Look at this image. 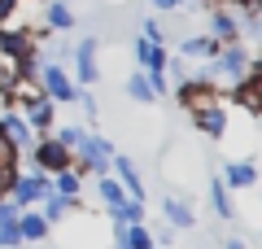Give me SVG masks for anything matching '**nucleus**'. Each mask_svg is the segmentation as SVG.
<instances>
[{"mask_svg":"<svg viewBox=\"0 0 262 249\" xmlns=\"http://www.w3.org/2000/svg\"><path fill=\"white\" fill-rule=\"evenodd\" d=\"M114 153H118V144H114L110 136H101V131H88L83 136V144L75 149V166L83 171V175H110V162H114Z\"/></svg>","mask_w":262,"mask_h":249,"instance_id":"f257e3e1","label":"nucleus"},{"mask_svg":"<svg viewBox=\"0 0 262 249\" xmlns=\"http://www.w3.org/2000/svg\"><path fill=\"white\" fill-rule=\"evenodd\" d=\"M70 66H75L70 79H75L83 92H92L96 83H101V39H96V35H83L75 48H70Z\"/></svg>","mask_w":262,"mask_h":249,"instance_id":"f03ea898","label":"nucleus"},{"mask_svg":"<svg viewBox=\"0 0 262 249\" xmlns=\"http://www.w3.org/2000/svg\"><path fill=\"white\" fill-rule=\"evenodd\" d=\"M35 88H39V92H44L53 105H79V92H83V88L70 79V70H66V66H53V61L39 66Z\"/></svg>","mask_w":262,"mask_h":249,"instance_id":"7ed1b4c3","label":"nucleus"},{"mask_svg":"<svg viewBox=\"0 0 262 249\" xmlns=\"http://www.w3.org/2000/svg\"><path fill=\"white\" fill-rule=\"evenodd\" d=\"M48 193H53V175H44L35 166H22V175L13 179V188H9V201L18 205V210H35Z\"/></svg>","mask_w":262,"mask_h":249,"instance_id":"20e7f679","label":"nucleus"},{"mask_svg":"<svg viewBox=\"0 0 262 249\" xmlns=\"http://www.w3.org/2000/svg\"><path fill=\"white\" fill-rule=\"evenodd\" d=\"M22 157H27V166H35V171H44V175H57V171H66V166H75V157L66 153L53 136H35V144H31Z\"/></svg>","mask_w":262,"mask_h":249,"instance_id":"39448f33","label":"nucleus"},{"mask_svg":"<svg viewBox=\"0 0 262 249\" xmlns=\"http://www.w3.org/2000/svg\"><path fill=\"white\" fill-rule=\"evenodd\" d=\"M188 118H192V127L201 131V136L214 140V144H223V140H227V127H232V118H227L223 96H214V101H206V105H196Z\"/></svg>","mask_w":262,"mask_h":249,"instance_id":"423d86ee","label":"nucleus"},{"mask_svg":"<svg viewBox=\"0 0 262 249\" xmlns=\"http://www.w3.org/2000/svg\"><path fill=\"white\" fill-rule=\"evenodd\" d=\"M18 110H22V118H27V127L35 131V136H48V131L57 127V105L48 101L44 92L22 96V101H18Z\"/></svg>","mask_w":262,"mask_h":249,"instance_id":"0eeeda50","label":"nucleus"},{"mask_svg":"<svg viewBox=\"0 0 262 249\" xmlns=\"http://www.w3.org/2000/svg\"><path fill=\"white\" fill-rule=\"evenodd\" d=\"M110 175L122 184V193H127L131 201H144V175H140V166H136V157H131V153H114Z\"/></svg>","mask_w":262,"mask_h":249,"instance_id":"6e6552de","label":"nucleus"},{"mask_svg":"<svg viewBox=\"0 0 262 249\" xmlns=\"http://www.w3.org/2000/svg\"><path fill=\"white\" fill-rule=\"evenodd\" d=\"M0 136L9 140V144L18 149V153H27V149L35 144V131L27 127V118H22V110H18V105H5V110H0Z\"/></svg>","mask_w":262,"mask_h":249,"instance_id":"1a4fd4ad","label":"nucleus"},{"mask_svg":"<svg viewBox=\"0 0 262 249\" xmlns=\"http://www.w3.org/2000/svg\"><path fill=\"white\" fill-rule=\"evenodd\" d=\"M131 61H136V70H144V74H162V70H166V61H170V48L166 44H153V39H144V35H136V44H131Z\"/></svg>","mask_w":262,"mask_h":249,"instance_id":"9d476101","label":"nucleus"},{"mask_svg":"<svg viewBox=\"0 0 262 249\" xmlns=\"http://www.w3.org/2000/svg\"><path fill=\"white\" fill-rule=\"evenodd\" d=\"M206 22H210V31H206L210 39H219V44H241V18H236L227 5L206 9Z\"/></svg>","mask_w":262,"mask_h":249,"instance_id":"9b49d317","label":"nucleus"},{"mask_svg":"<svg viewBox=\"0 0 262 249\" xmlns=\"http://www.w3.org/2000/svg\"><path fill=\"white\" fill-rule=\"evenodd\" d=\"M162 219H166L170 232H188V227H196V210H192V201H188V197H179V193H166V197H162Z\"/></svg>","mask_w":262,"mask_h":249,"instance_id":"f8f14e48","label":"nucleus"},{"mask_svg":"<svg viewBox=\"0 0 262 249\" xmlns=\"http://www.w3.org/2000/svg\"><path fill=\"white\" fill-rule=\"evenodd\" d=\"M227 184V193H245V188H258L262 175H258V166L249 162V157H232V162L223 166V175H219Z\"/></svg>","mask_w":262,"mask_h":249,"instance_id":"ddd939ff","label":"nucleus"},{"mask_svg":"<svg viewBox=\"0 0 262 249\" xmlns=\"http://www.w3.org/2000/svg\"><path fill=\"white\" fill-rule=\"evenodd\" d=\"M214 88H210V83L206 79H196V74H192V79H184V83H175V105H179V110H184V114H192L196 110V105H206V101H214Z\"/></svg>","mask_w":262,"mask_h":249,"instance_id":"4468645a","label":"nucleus"},{"mask_svg":"<svg viewBox=\"0 0 262 249\" xmlns=\"http://www.w3.org/2000/svg\"><path fill=\"white\" fill-rule=\"evenodd\" d=\"M227 96H232V105H245L249 114H262V74H253V70H249V74H245V79L232 88V92H227Z\"/></svg>","mask_w":262,"mask_h":249,"instance_id":"2eb2a0df","label":"nucleus"},{"mask_svg":"<svg viewBox=\"0 0 262 249\" xmlns=\"http://www.w3.org/2000/svg\"><path fill=\"white\" fill-rule=\"evenodd\" d=\"M219 48H223V44H219V39H210V35H184L175 53L184 57V61H214Z\"/></svg>","mask_w":262,"mask_h":249,"instance_id":"dca6fc26","label":"nucleus"},{"mask_svg":"<svg viewBox=\"0 0 262 249\" xmlns=\"http://www.w3.org/2000/svg\"><path fill=\"white\" fill-rule=\"evenodd\" d=\"M206 197H210V210H214V219H223V223H232V219H236L232 193H227V184H223L219 175H210V184H206Z\"/></svg>","mask_w":262,"mask_h":249,"instance_id":"f3484780","label":"nucleus"},{"mask_svg":"<svg viewBox=\"0 0 262 249\" xmlns=\"http://www.w3.org/2000/svg\"><path fill=\"white\" fill-rule=\"evenodd\" d=\"M48 223H44V214L39 210H18V236H22V245H39V240H48Z\"/></svg>","mask_w":262,"mask_h":249,"instance_id":"a211bd4d","label":"nucleus"},{"mask_svg":"<svg viewBox=\"0 0 262 249\" xmlns=\"http://www.w3.org/2000/svg\"><path fill=\"white\" fill-rule=\"evenodd\" d=\"M96 201L105 205V214H118L122 205L131 201V197L122 193V184H118V179H114V175H101V179H96Z\"/></svg>","mask_w":262,"mask_h":249,"instance_id":"6ab92c4d","label":"nucleus"},{"mask_svg":"<svg viewBox=\"0 0 262 249\" xmlns=\"http://www.w3.org/2000/svg\"><path fill=\"white\" fill-rule=\"evenodd\" d=\"M53 193L79 205V197H83V171H79V166H66V171H57V175H53Z\"/></svg>","mask_w":262,"mask_h":249,"instance_id":"aec40b11","label":"nucleus"},{"mask_svg":"<svg viewBox=\"0 0 262 249\" xmlns=\"http://www.w3.org/2000/svg\"><path fill=\"white\" fill-rule=\"evenodd\" d=\"M35 210L44 214V223H48V227H57V223H66V219H70V214H75V201H66V197H57V193H48L44 201L35 205Z\"/></svg>","mask_w":262,"mask_h":249,"instance_id":"412c9836","label":"nucleus"},{"mask_svg":"<svg viewBox=\"0 0 262 249\" xmlns=\"http://www.w3.org/2000/svg\"><path fill=\"white\" fill-rule=\"evenodd\" d=\"M44 27H48V31H75L79 18L70 13V5H61V0H48V5H44Z\"/></svg>","mask_w":262,"mask_h":249,"instance_id":"4be33fe9","label":"nucleus"},{"mask_svg":"<svg viewBox=\"0 0 262 249\" xmlns=\"http://www.w3.org/2000/svg\"><path fill=\"white\" fill-rule=\"evenodd\" d=\"M122 92H127L136 105H153V101H158V96H153V83H149V74H144V70H131L127 83H122Z\"/></svg>","mask_w":262,"mask_h":249,"instance_id":"5701e85b","label":"nucleus"},{"mask_svg":"<svg viewBox=\"0 0 262 249\" xmlns=\"http://www.w3.org/2000/svg\"><path fill=\"white\" fill-rule=\"evenodd\" d=\"M127 245L131 249H153V227L149 223H131L127 227Z\"/></svg>","mask_w":262,"mask_h":249,"instance_id":"b1692460","label":"nucleus"},{"mask_svg":"<svg viewBox=\"0 0 262 249\" xmlns=\"http://www.w3.org/2000/svg\"><path fill=\"white\" fill-rule=\"evenodd\" d=\"M166 79H175V83L192 79V66H188V61H184L179 53H170V61H166ZM175 83H170V88H175Z\"/></svg>","mask_w":262,"mask_h":249,"instance_id":"393cba45","label":"nucleus"},{"mask_svg":"<svg viewBox=\"0 0 262 249\" xmlns=\"http://www.w3.org/2000/svg\"><path fill=\"white\" fill-rule=\"evenodd\" d=\"M140 35L153 39V44H166V27H162L158 18H144V22H140Z\"/></svg>","mask_w":262,"mask_h":249,"instance_id":"a878e982","label":"nucleus"},{"mask_svg":"<svg viewBox=\"0 0 262 249\" xmlns=\"http://www.w3.org/2000/svg\"><path fill=\"white\" fill-rule=\"evenodd\" d=\"M79 110H83V122H96L101 118V101L92 92H79Z\"/></svg>","mask_w":262,"mask_h":249,"instance_id":"bb28decb","label":"nucleus"},{"mask_svg":"<svg viewBox=\"0 0 262 249\" xmlns=\"http://www.w3.org/2000/svg\"><path fill=\"white\" fill-rule=\"evenodd\" d=\"M0 249H22V236H18V223H0Z\"/></svg>","mask_w":262,"mask_h":249,"instance_id":"cd10ccee","label":"nucleus"},{"mask_svg":"<svg viewBox=\"0 0 262 249\" xmlns=\"http://www.w3.org/2000/svg\"><path fill=\"white\" fill-rule=\"evenodd\" d=\"M149 83H153V96H158V101H162V96H170V79H166V70H162V74H149Z\"/></svg>","mask_w":262,"mask_h":249,"instance_id":"c85d7f7f","label":"nucleus"},{"mask_svg":"<svg viewBox=\"0 0 262 249\" xmlns=\"http://www.w3.org/2000/svg\"><path fill=\"white\" fill-rule=\"evenodd\" d=\"M0 223H18V205L9 197H0Z\"/></svg>","mask_w":262,"mask_h":249,"instance_id":"c756f323","label":"nucleus"},{"mask_svg":"<svg viewBox=\"0 0 262 249\" xmlns=\"http://www.w3.org/2000/svg\"><path fill=\"white\" fill-rule=\"evenodd\" d=\"M158 13H175V9H184V0H149Z\"/></svg>","mask_w":262,"mask_h":249,"instance_id":"7c9ffc66","label":"nucleus"},{"mask_svg":"<svg viewBox=\"0 0 262 249\" xmlns=\"http://www.w3.org/2000/svg\"><path fill=\"white\" fill-rule=\"evenodd\" d=\"M223 249H249V240H245V236H236V232H232V236H223Z\"/></svg>","mask_w":262,"mask_h":249,"instance_id":"2f4dec72","label":"nucleus"},{"mask_svg":"<svg viewBox=\"0 0 262 249\" xmlns=\"http://www.w3.org/2000/svg\"><path fill=\"white\" fill-rule=\"evenodd\" d=\"M214 5H227V0H201V9H214Z\"/></svg>","mask_w":262,"mask_h":249,"instance_id":"473e14b6","label":"nucleus"},{"mask_svg":"<svg viewBox=\"0 0 262 249\" xmlns=\"http://www.w3.org/2000/svg\"><path fill=\"white\" fill-rule=\"evenodd\" d=\"M39 5H48V0H39ZM61 5H70V0H61Z\"/></svg>","mask_w":262,"mask_h":249,"instance_id":"72a5a7b5","label":"nucleus"},{"mask_svg":"<svg viewBox=\"0 0 262 249\" xmlns=\"http://www.w3.org/2000/svg\"><path fill=\"white\" fill-rule=\"evenodd\" d=\"M153 249H166V245H153Z\"/></svg>","mask_w":262,"mask_h":249,"instance_id":"f704fd0d","label":"nucleus"},{"mask_svg":"<svg viewBox=\"0 0 262 249\" xmlns=\"http://www.w3.org/2000/svg\"><path fill=\"white\" fill-rule=\"evenodd\" d=\"M0 110H5V105H0Z\"/></svg>","mask_w":262,"mask_h":249,"instance_id":"c9c22d12","label":"nucleus"},{"mask_svg":"<svg viewBox=\"0 0 262 249\" xmlns=\"http://www.w3.org/2000/svg\"><path fill=\"white\" fill-rule=\"evenodd\" d=\"M258 175H262V171H258Z\"/></svg>","mask_w":262,"mask_h":249,"instance_id":"e433bc0d","label":"nucleus"},{"mask_svg":"<svg viewBox=\"0 0 262 249\" xmlns=\"http://www.w3.org/2000/svg\"><path fill=\"white\" fill-rule=\"evenodd\" d=\"M0 66H5V61H0Z\"/></svg>","mask_w":262,"mask_h":249,"instance_id":"4c0bfd02","label":"nucleus"}]
</instances>
